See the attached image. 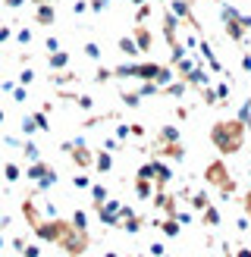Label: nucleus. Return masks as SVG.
Masks as SVG:
<instances>
[{
  "label": "nucleus",
  "mask_w": 251,
  "mask_h": 257,
  "mask_svg": "<svg viewBox=\"0 0 251 257\" xmlns=\"http://www.w3.org/2000/svg\"><path fill=\"white\" fill-rule=\"evenodd\" d=\"M220 19H223V29H226V35L232 38V41H238L242 44L245 41V25H242V13H238L235 7H229V4H223L220 7Z\"/></svg>",
  "instance_id": "7ed1b4c3"
},
{
  "label": "nucleus",
  "mask_w": 251,
  "mask_h": 257,
  "mask_svg": "<svg viewBox=\"0 0 251 257\" xmlns=\"http://www.w3.org/2000/svg\"><path fill=\"white\" fill-rule=\"evenodd\" d=\"M213 94H217L220 104H226V100L232 97V85L229 82H217V85H213Z\"/></svg>",
  "instance_id": "f8f14e48"
},
{
  "label": "nucleus",
  "mask_w": 251,
  "mask_h": 257,
  "mask_svg": "<svg viewBox=\"0 0 251 257\" xmlns=\"http://www.w3.org/2000/svg\"><path fill=\"white\" fill-rule=\"evenodd\" d=\"M195 66H198V54H188V57H182V60H176V72H179V75L192 72Z\"/></svg>",
  "instance_id": "9d476101"
},
{
  "label": "nucleus",
  "mask_w": 251,
  "mask_h": 257,
  "mask_svg": "<svg viewBox=\"0 0 251 257\" xmlns=\"http://www.w3.org/2000/svg\"><path fill=\"white\" fill-rule=\"evenodd\" d=\"M248 176H251V166H248Z\"/></svg>",
  "instance_id": "e433bc0d"
},
{
  "label": "nucleus",
  "mask_w": 251,
  "mask_h": 257,
  "mask_svg": "<svg viewBox=\"0 0 251 257\" xmlns=\"http://www.w3.org/2000/svg\"><path fill=\"white\" fill-rule=\"evenodd\" d=\"M132 4H138V7H142V4H145V0H132Z\"/></svg>",
  "instance_id": "473e14b6"
},
{
  "label": "nucleus",
  "mask_w": 251,
  "mask_h": 257,
  "mask_svg": "<svg viewBox=\"0 0 251 257\" xmlns=\"http://www.w3.org/2000/svg\"><path fill=\"white\" fill-rule=\"evenodd\" d=\"M220 220H223V216H220V207H217V204H207V207L201 210V223H204L207 229H217Z\"/></svg>",
  "instance_id": "0eeeda50"
},
{
  "label": "nucleus",
  "mask_w": 251,
  "mask_h": 257,
  "mask_svg": "<svg viewBox=\"0 0 251 257\" xmlns=\"http://www.w3.org/2000/svg\"><path fill=\"white\" fill-rule=\"evenodd\" d=\"M185 88H188L185 82H170V85H163V91H167L170 97H182V94H185Z\"/></svg>",
  "instance_id": "f3484780"
},
{
  "label": "nucleus",
  "mask_w": 251,
  "mask_h": 257,
  "mask_svg": "<svg viewBox=\"0 0 251 257\" xmlns=\"http://www.w3.org/2000/svg\"><path fill=\"white\" fill-rule=\"evenodd\" d=\"M151 170H154V182H157V188L170 185V179H173V170H170L167 163H160V160H151Z\"/></svg>",
  "instance_id": "39448f33"
},
{
  "label": "nucleus",
  "mask_w": 251,
  "mask_h": 257,
  "mask_svg": "<svg viewBox=\"0 0 251 257\" xmlns=\"http://www.w3.org/2000/svg\"><path fill=\"white\" fill-rule=\"evenodd\" d=\"M188 201H192V210H198V213L210 204V198L204 195V191H192V195H188Z\"/></svg>",
  "instance_id": "ddd939ff"
},
{
  "label": "nucleus",
  "mask_w": 251,
  "mask_h": 257,
  "mask_svg": "<svg viewBox=\"0 0 251 257\" xmlns=\"http://www.w3.org/2000/svg\"><path fill=\"white\" fill-rule=\"evenodd\" d=\"M38 22H44V25H47V22H54V10H50L47 4L38 10Z\"/></svg>",
  "instance_id": "412c9836"
},
{
  "label": "nucleus",
  "mask_w": 251,
  "mask_h": 257,
  "mask_svg": "<svg viewBox=\"0 0 251 257\" xmlns=\"http://www.w3.org/2000/svg\"><path fill=\"white\" fill-rule=\"evenodd\" d=\"M173 220H176V223H179V226H188V223H192V220H195V216H192V213H188V210H179V207H176V213H173Z\"/></svg>",
  "instance_id": "aec40b11"
},
{
  "label": "nucleus",
  "mask_w": 251,
  "mask_h": 257,
  "mask_svg": "<svg viewBox=\"0 0 251 257\" xmlns=\"http://www.w3.org/2000/svg\"><path fill=\"white\" fill-rule=\"evenodd\" d=\"M160 4H170V0H160Z\"/></svg>",
  "instance_id": "72a5a7b5"
},
{
  "label": "nucleus",
  "mask_w": 251,
  "mask_h": 257,
  "mask_svg": "<svg viewBox=\"0 0 251 257\" xmlns=\"http://www.w3.org/2000/svg\"><path fill=\"white\" fill-rule=\"evenodd\" d=\"M119 50L126 57H138V44H135V38H119Z\"/></svg>",
  "instance_id": "2eb2a0df"
},
{
  "label": "nucleus",
  "mask_w": 251,
  "mask_h": 257,
  "mask_svg": "<svg viewBox=\"0 0 251 257\" xmlns=\"http://www.w3.org/2000/svg\"><path fill=\"white\" fill-rule=\"evenodd\" d=\"M107 257H116V254H107Z\"/></svg>",
  "instance_id": "c9c22d12"
},
{
  "label": "nucleus",
  "mask_w": 251,
  "mask_h": 257,
  "mask_svg": "<svg viewBox=\"0 0 251 257\" xmlns=\"http://www.w3.org/2000/svg\"><path fill=\"white\" fill-rule=\"evenodd\" d=\"M213 4H223V0H213Z\"/></svg>",
  "instance_id": "f704fd0d"
},
{
  "label": "nucleus",
  "mask_w": 251,
  "mask_h": 257,
  "mask_svg": "<svg viewBox=\"0 0 251 257\" xmlns=\"http://www.w3.org/2000/svg\"><path fill=\"white\" fill-rule=\"evenodd\" d=\"M107 4H110V0H91V10L100 13V10H107Z\"/></svg>",
  "instance_id": "c85d7f7f"
},
{
  "label": "nucleus",
  "mask_w": 251,
  "mask_h": 257,
  "mask_svg": "<svg viewBox=\"0 0 251 257\" xmlns=\"http://www.w3.org/2000/svg\"><path fill=\"white\" fill-rule=\"evenodd\" d=\"M163 254H167V251H163V245H160V241H154V245H151V257H163Z\"/></svg>",
  "instance_id": "bb28decb"
},
{
  "label": "nucleus",
  "mask_w": 251,
  "mask_h": 257,
  "mask_svg": "<svg viewBox=\"0 0 251 257\" xmlns=\"http://www.w3.org/2000/svg\"><path fill=\"white\" fill-rule=\"evenodd\" d=\"M245 132L248 128L238 119H217L210 128V141L220 154H238L245 148Z\"/></svg>",
  "instance_id": "f257e3e1"
},
{
  "label": "nucleus",
  "mask_w": 251,
  "mask_h": 257,
  "mask_svg": "<svg viewBox=\"0 0 251 257\" xmlns=\"http://www.w3.org/2000/svg\"><path fill=\"white\" fill-rule=\"evenodd\" d=\"M160 154H163V157H170V160H176V163H182V160H185V148L179 145V141H170V145H160Z\"/></svg>",
  "instance_id": "6e6552de"
},
{
  "label": "nucleus",
  "mask_w": 251,
  "mask_h": 257,
  "mask_svg": "<svg viewBox=\"0 0 251 257\" xmlns=\"http://www.w3.org/2000/svg\"><path fill=\"white\" fill-rule=\"evenodd\" d=\"M235 226H238V232H248V229H251V223H248V216H238V223H235Z\"/></svg>",
  "instance_id": "cd10ccee"
},
{
  "label": "nucleus",
  "mask_w": 251,
  "mask_h": 257,
  "mask_svg": "<svg viewBox=\"0 0 251 257\" xmlns=\"http://www.w3.org/2000/svg\"><path fill=\"white\" fill-rule=\"evenodd\" d=\"M170 141H179V128H176V125H163L160 128V145H170Z\"/></svg>",
  "instance_id": "4468645a"
},
{
  "label": "nucleus",
  "mask_w": 251,
  "mask_h": 257,
  "mask_svg": "<svg viewBox=\"0 0 251 257\" xmlns=\"http://www.w3.org/2000/svg\"><path fill=\"white\" fill-rule=\"evenodd\" d=\"M135 44H138V54H151V32H148V25L145 22H138V29H135Z\"/></svg>",
  "instance_id": "423d86ee"
},
{
  "label": "nucleus",
  "mask_w": 251,
  "mask_h": 257,
  "mask_svg": "<svg viewBox=\"0 0 251 257\" xmlns=\"http://www.w3.org/2000/svg\"><path fill=\"white\" fill-rule=\"evenodd\" d=\"M94 163H97V170H100V173H110V166H113V157H110V154H104V151H100L97 157H94Z\"/></svg>",
  "instance_id": "a211bd4d"
},
{
  "label": "nucleus",
  "mask_w": 251,
  "mask_h": 257,
  "mask_svg": "<svg viewBox=\"0 0 251 257\" xmlns=\"http://www.w3.org/2000/svg\"><path fill=\"white\" fill-rule=\"evenodd\" d=\"M204 179L213 185V188H220V195H235V179L229 176V170H226V163L223 160H213L204 166Z\"/></svg>",
  "instance_id": "f03ea898"
},
{
  "label": "nucleus",
  "mask_w": 251,
  "mask_h": 257,
  "mask_svg": "<svg viewBox=\"0 0 251 257\" xmlns=\"http://www.w3.org/2000/svg\"><path fill=\"white\" fill-rule=\"evenodd\" d=\"M245 216H251V191L245 195Z\"/></svg>",
  "instance_id": "2f4dec72"
},
{
  "label": "nucleus",
  "mask_w": 251,
  "mask_h": 257,
  "mask_svg": "<svg viewBox=\"0 0 251 257\" xmlns=\"http://www.w3.org/2000/svg\"><path fill=\"white\" fill-rule=\"evenodd\" d=\"M238 66H242V72H251V54H242V60H238Z\"/></svg>",
  "instance_id": "a878e982"
},
{
  "label": "nucleus",
  "mask_w": 251,
  "mask_h": 257,
  "mask_svg": "<svg viewBox=\"0 0 251 257\" xmlns=\"http://www.w3.org/2000/svg\"><path fill=\"white\" fill-rule=\"evenodd\" d=\"M104 201H107V188H104V185H94V204L100 207Z\"/></svg>",
  "instance_id": "4be33fe9"
},
{
  "label": "nucleus",
  "mask_w": 251,
  "mask_h": 257,
  "mask_svg": "<svg viewBox=\"0 0 251 257\" xmlns=\"http://www.w3.org/2000/svg\"><path fill=\"white\" fill-rule=\"evenodd\" d=\"M160 229H163V235H167V238H179V232H182V229H179V223H176L173 216H167V220H160Z\"/></svg>",
  "instance_id": "9b49d317"
},
{
  "label": "nucleus",
  "mask_w": 251,
  "mask_h": 257,
  "mask_svg": "<svg viewBox=\"0 0 251 257\" xmlns=\"http://www.w3.org/2000/svg\"><path fill=\"white\" fill-rule=\"evenodd\" d=\"M201 94H204V107H220V100H217V94H213V88L207 85V88H201Z\"/></svg>",
  "instance_id": "6ab92c4d"
},
{
  "label": "nucleus",
  "mask_w": 251,
  "mask_h": 257,
  "mask_svg": "<svg viewBox=\"0 0 251 257\" xmlns=\"http://www.w3.org/2000/svg\"><path fill=\"white\" fill-rule=\"evenodd\" d=\"M129 132H132V135H145V125H138V122H135V125H129Z\"/></svg>",
  "instance_id": "7c9ffc66"
},
{
  "label": "nucleus",
  "mask_w": 251,
  "mask_h": 257,
  "mask_svg": "<svg viewBox=\"0 0 251 257\" xmlns=\"http://www.w3.org/2000/svg\"><path fill=\"white\" fill-rule=\"evenodd\" d=\"M135 195L142 198V201L154 198V185H151V179H135Z\"/></svg>",
  "instance_id": "1a4fd4ad"
},
{
  "label": "nucleus",
  "mask_w": 251,
  "mask_h": 257,
  "mask_svg": "<svg viewBox=\"0 0 251 257\" xmlns=\"http://www.w3.org/2000/svg\"><path fill=\"white\" fill-rule=\"evenodd\" d=\"M163 257H170V254H163Z\"/></svg>",
  "instance_id": "4c0bfd02"
},
{
  "label": "nucleus",
  "mask_w": 251,
  "mask_h": 257,
  "mask_svg": "<svg viewBox=\"0 0 251 257\" xmlns=\"http://www.w3.org/2000/svg\"><path fill=\"white\" fill-rule=\"evenodd\" d=\"M182 82H185L188 88H207V85H210V72H207V66H201V60H198V66H195L192 72H185Z\"/></svg>",
  "instance_id": "20e7f679"
},
{
  "label": "nucleus",
  "mask_w": 251,
  "mask_h": 257,
  "mask_svg": "<svg viewBox=\"0 0 251 257\" xmlns=\"http://www.w3.org/2000/svg\"><path fill=\"white\" fill-rule=\"evenodd\" d=\"M238 122H242L245 128H251V97L245 100V104H242V110H238V116H235Z\"/></svg>",
  "instance_id": "dca6fc26"
},
{
  "label": "nucleus",
  "mask_w": 251,
  "mask_h": 257,
  "mask_svg": "<svg viewBox=\"0 0 251 257\" xmlns=\"http://www.w3.org/2000/svg\"><path fill=\"white\" fill-rule=\"evenodd\" d=\"M66 60H69V57H66V54H60V50H57V54L50 57V66H66Z\"/></svg>",
  "instance_id": "5701e85b"
},
{
  "label": "nucleus",
  "mask_w": 251,
  "mask_h": 257,
  "mask_svg": "<svg viewBox=\"0 0 251 257\" xmlns=\"http://www.w3.org/2000/svg\"><path fill=\"white\" fill-rule=\"evenodd\" d=\"M122 100H126V107H138V100H142V97H138V91L135 94H126L122 91Z\"/></svg>",
  "instance_id": "b1692460"
},
{
  "label": "nucleus",
  "mask_w": 251,
  "mask_h": 257,
  "mask_svg": "<svg viewBox=\"0 0 251 257\" xmlns=\"http://www.w3.org/2000/svg\"><path fill=\"white\" fill-rule=\"evenodd\" d=\"M85 54L91 57V60H97V57H100V47H97V44H85Z\"/></svg>",
  "instance_id": "393cba45"
},
{
  "label": "nucleus",
  "mask_w": 251,
  "mask_h": 257,
  "mask_svg": "<svg viewBox=\"0 0 251 257\" xmlns=\"http://www.w3.org/2000/svg\"><path fill=\"white\" fill-rule=\"evenodd\" d=\"M235 257H251V248L242 245V248H235Z\"/></svg>",
  "instance_id": "c756f323"
}]
</instances>
